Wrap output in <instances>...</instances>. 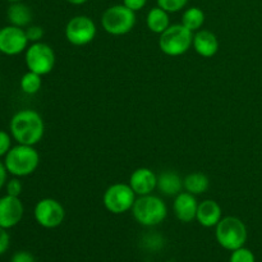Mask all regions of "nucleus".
<instances>
[{
    "label": "nucleus",
    "instance_id": "nucleus-3",
    "mask_svg": "<svg viewBox=\"0 0 262 262\" xmlns=\"http://www.w3.org/2000/svg\"><path fill=\"white\" fill-rule=\"evenodd\" d=\"M132 215L136 222L143 227H156L168 216L166 204L155 194L140 196L132 207Z\"/></svg>",
    "mask_w": 262,
    "mask_h": 262
},
{
    "label": "nucleus",
    "instance_id": "nucleus-14",
    "mask_svg": "<svg viewBox=\"0 0 262 262\" xmlns=\"http://www.w3.org/2000/svg\"><path fill=\"white\" fill-rule=\"evenodd\" d=\"M137 197L151 194L158 187V176L150 168H137L132 171L128 182Z\"/></svg>",
    "mask_w": 262,
    "mask_h": 262
},
{
    "label": "nucleus",
    "instance_id": "nucleus-18",
    "mask_svg": "<svg viewBox=\"0 0 262 262\" xmlns=\"http://www.w3.org/2000/svg\"><path fill=\"white\" fill-rule=\"evenodd\" d=\"M7 18L9 25L26 28L32 22V10L22 2L10 3L7 10Z\"/></svg>",
    "mask_w": 262,
    "mask_h": 262
},
{
    "label": "nucleus",
    "instance_id": "nucleus-25",
    "mask_svg": "<svg viewBox=\"0 0 262 262\" xmlns=\"http://www.w3.org/2000/svg\"><path fill=\"white\" fill-rule=\"evenodd\" d=\"M23 191V184L20 182V178H17V177H13L12 179H8L7 183H5V192L9 196L19 197L20 193Z\"/></svg>",
    "mask_w": 262,
    "mask_h": 262
},
{
    "label": "nucleus",
    "instance_id": "nucleus-26",
    "mask_svg": "<svg viewBox=\"0 0 262 262\" xmlns=\"http://www.w3.org/2000/svg\"><path fill=\"white\" fill-rule=\"evenodd\" d=\"M25 31L30 43L40 42V41L43 38V35H45V31H43V28L41 27V26L30 25L28 27L25 28Z\"/></svg>",
    "mask_w": 262,
    "mask_h": 262
},
{
    "label": "nucleus",
    "instance_id": "nucleus-23",
    "mask_svg": "<svg viewBox=\"0 0 262 262\" xmlns=\"http://www.w3.org/2000/svg\"><path fill=\"white\" fill-rule=\"evenodd\" d=\"M158 7L163 8L168 13H178L186 8L188 0H156Z\"/></svg>",
    "mask_w": 262,
    "mask_h": 262
},
{
    "label": "nucleus",
    "instance_id": "nucleus-16",
    "mask_svg": "<svg viewBox=\"0 0 262 262\" xmlns=\"http://www.w3.org/2000/svg\"><path fill=\"white\" fill-rule=\"evenodd\" d=\"M223 219L222 206L215 200H204L199 204L196 220L204 228H215Z\"/></svg>",
    "mask_w": 262,
    "mask_h": 262
},
{
    "label": "nucleus",
    "instance_id": "nucleus-20",
    "mask_svg": "<svg viewBox=\"0 0 262 262\" xmlns=\"http://www.w3.org/2000/svg\"><path fill=\"white\" fill-rule=\"evenodd\" d=\"M183 187L184 191L189 192V193L194 194V196H200V194L205 193L210 187V181L207 176L200 171H194V173L187 174L183 178Z\"/></svg>",
    "mask_w": 262,
    "mask_h": 262
},
{
    "label": "nucleus",
    "instance_id": "nucleus-24",
    "mask_svg": "<svg viewBox=\"0 0 262 262\" xmlns=\"http://www.w3.org/2000/svg\"><path fill=\"white\" fill-rule=\"evenodd\" d=\"M229 262H256V257L252 251L246 247H241L232 251Z\"/></svg>",
    "mask_w": 262,
    "mask_h": 262
},
{
    "label": "nucleus",
    "instance_id": "nucleus-15",
    "mask_svg": "<svg viewBox=\"0 0 262 262\" xmlns=\"http://www.w3.org/2000/svg\"><path fill=\"white\" fill-rule=\"evenodd\" d=\"M192 48L202 58H212L219 51V40L214 32L201 28L193 33Z\"/></svg>",
    "mask_w": 262,
    "mask_h": 262
},
{
    "label": "nucleus",
    "instance_id": "nucleus-17",
    "mask_svg": "<svg viewBox=\"0 0 262 262\" xmlns=\"http://www.w3.org/2000/svg\"><path fill=\"white\" fill-rule=\"evenodd\" d=\"M159 192L164 196L176 197L184 189L183 178L177 171L165 170L158 176V187Z\"/></svg>",
    "mask_w": 262,
    "mask_h": 262
},
{
    "label": "nucleus",
    "instance_id": "nucleus-30",
    "mask_svg": "<svg viewBox=\"0 0 262 262\" xmlns=\"http://www.w3.org/2000/svg\"><path fill=\"white\" fill-rule=\"evenodd\" d=\"M10 262H36L35 257L32 253L27 252V251H18L12 256Z\"/></svg>",
    "mask_w": 262,
    "mask_h": 262
},
{
    "label": "nucleus",
    "instance_id": "nucleus-11",
    "mask_svg": "<svg viewBox=\"0 0 262 262\" xmlns=\"http://www.w3.org/2000/svg\"><path fill=\"white\" fill-rule=\"evenodd\" d=\"M25 28L8 25L0 28V53L7 56H15L25 53L28 48Z\"/></svg>",
    "mask_w": 262,
    "mask_h": 262
},
{
    "label": "nucleus",
    "instance_id": "nucleus-29",
    "mask_svg": "<svg viewBox=\"0 0 262 262\" xmlns=\"http://www.w3.org/2000/svg\"><path fill=\"white\" fill-rule=\"evenodd\" d=\"M147 4V0H123V5L128 8V9L133 10L135 13L140 12Z\"/></svg>",
    "mask_w": 262,
    "mask_h": 262
},
{
    "label": "nucleus",
    "instance_id": "nucleus-4",
    "mask_svg": "<svg viewBox=\"0 0 262 262\" xmlns=\"http://www.w3.org/2000/svg\"><path fill=\"white\" fill-rule=\"evenodd\" d=\"M215 237L217 243L228 251L245 247L247 242V227L237 216H225L215 227Z\"/></svg>",
    "mask_w": 262,
    "mask_h": 262
},
{
    "label": "nucleus",
    "instance_id": "nucleus-7",
    "mask_svg": "<svg viewBox=\"0 0 262 262\" xmlns=\"http://www.w3.org/2000/svg\"><path fill=\"white\" fill-rule=\"evenodd\" d=\"M137 194L128 183H114L106 188L102 196L104 207L114 215H122L132 211Z\"/></svg>",
    "mask_w": 262,
    "mask_h": 262
},
{
    "label": "nucleus",
    "instance_id": "nucleus-27",
    "mask_svg": "<svg viewBox=\"0 0 262 262\" xmlns=\"http://www.w3.org/2000/svg\"><path fill=\"white\" fill-rule=\"evenodd\" d=\"M12 141L13 137L10 133L0 129V159L5 158V155H7V154L9 152L10 148L13 147Z\"/></svg>",
    "mask_w": 262,
    "mask_h": 262
},
{
    "label": "nucleus",
    "instance_id": "nucleus-5",
    "mask_svg": "<svg viewBox=\"0 0 262 262\" xmlns=\"http://www.w3.org/2000/svg\"><path fill=\"white\" fill-rule=\"evenodd\" d=\"M193 43V32L182 23L170 25L159 35V49L168 56H181L186 54Z\"/></svg>",
    "mask_w": 262,
    "mask_h": 262
},
{
    "label": "nucleus",
    "instance_id": "nucleus-22",
    "mask_svg": "<svg viewBox=\"0 0 262 262\" xmlns=\"http://www.w3.org/2000/svg\"><path fill=\"white\" fill-rule=\"evenodd\" d=\"M41 77L42 76L35 73V72H26L19 81V86L22 92H25L26 95L37 94L41 90V86H42V79H41Z\"/></svg>",
    "mask_w": 262,
    "mask_h": 262
},
{
    "label": "nucleus",
    "instance_id": "nucleus-8",
    "mask_svg": "<svg viewBox=\"0 0 262 262\" xmlns=\"http://www.w3.org/2000/svg\"><path fill=\"white\" fill-rule=\"evenodd\" d=\"M55 61L56 56L53 48L42 41L31 43L25 51V63L27 69L40 76L50 73L55 67Z\"/></svg>",
    "mask_w": 262,
    "mask_h": 262
},
{
    "label": "nucleus",
    "instance_id": "nucleus-9",
    "mask_svg": "<svg viewBox=\"0 0 262 262\" xmlns=\"http://www.w3.org/2000/svg\"><path fill=\"white\" fill-rule=\"evenodd\" d=\"M97 27L87 15H74L67 22L64 35L67 41L73 46H86L96 37Z\"/></svg>",
    "mask_w": 262,
    "mask_h": 262
},
{
    "label": "nucleus",
    "instance_id": "nucleus-31",
    "mask_svg": "<svg viewBox=\"0 0 262 262\" xmlns=\"http://www.w3.org/2000/svg\"><path fill=\"white\" fill-rule=\"evenodd\" d=\"M8 170L4 165V161H0V189L5 187V183L8 181Z\"/></svg>",
    "mask_w": 262,
    "mask_h": 262
},
{
    "label": "nucleus",
    "instance_id": "nucleus-2",
    "mask_svg": "<svg viewBox=\"0 0 262 262\" xmlns=\"http://www.w3.org/2000/svg\"><path fill=\"white\" fill-rule=\"evenodd\" d=\"M4 165L8 173L17 178H25L36 171L40 165V154L35 146L17 143L4 158Z\"/></svg>",
    "mask_w": 262,
    "mask_h": 262
},
{
    "label": "nucleus",
    "instance_id": "nucleus-33",
    "mask_svg": "<svg viewBox=\"0 0 262 262\" xmlns=\"http://www.w3.org/2000/svg\"><path fill=\"white\" fill-rule=\"evenodd\" d=\"M9 3H17V2H22V0H8Z\"/></svg>",
    "mask_w": 262,
    "mask_h": 262
},
{
    "label": "nucleus",
    "instance_id": "nucleus-12",
    "mask_svg": "<svg viewBox=\"0 0 262 262\" xmlns=\"http://www.w3.org/2000/svg\"><path fill=\"white\" fill-rule=\"evenodd\" d=\"M25 215V206L19 197L5 196L0 197V227L4 229H12L20 223Z\"/></svg>",
    "mask_w": 262,
    "mask_h": 262
},
{
    "label": "nucleus",
    "instance_id": "nucleus-19",
    "mask_svg": "<svg viewBox=\"0 0 262 262\" xmlns=\"http://www.w3.org/2000/svg\"><path fill=\"white\" fill-rule=\"evenodd\" d=\"M170 13L164 10L160 7H154L148 10L147 15H146V26L148 30L156 35H161L166 28L170 26Z\"/></svg>",
    "mask_w": 262,
    "mask_h": 262
},
{
    "label": "nucleus",
    "instance_id": "nucleus-6",
    "mask_svg": "<svg viewBox=\"0 0 262 262\" xmlns=\"http://www.w3.org/2000/svg\"><path fill=\"white\" fill-rule=\"evenodd\" d=\"M136 22V13L123 4L112 5L101 15L102 28L112 36L127 35L135 28Z\"/></svg>",
    "mask_w": 262,
    "mask_h": 262
},
{
    "label": "nucleus",
    "instance_id": "nucleus-32",
    "mask_svg": "<svg viewBox=\"0 0 262 262\" xmlns=\"http://www.w3.org/2000/svg\"><path fill=\"white\" fill-rule=\"evenodd\" d=\"M66 2L69 3V4H71V5H77V7H78V5L86 4V3L89 2V0H66Z\"/></svg>",
    "mask_w": 262,
    "mask_h": 262
},
{
    "label": "nucleus",
    "instance_id": "nucleus-21",
    "mask_svg": "<svg viewBox=\"0 0 262 262\" xmlns=\"http://www.w3.org/2000/svg\"><path fill=\"white\" fill-rule=\"evenodd\" d=\"M205 13L201 8L199 7H189L182 14V25L188 28L192 32H197L205 25Z\"/></svg>",
    "mask_w": 262,
    "mask_h": 262
},
{
    "label": "nucleus",
    "instance_id": "nucleus-1",
    "mask_svg": "<svg viewBox=\"0 0 262 262\" xmlns=\"http://www.w3.org/2000/svg\"><path fill=\"white\" fill-rule=\"evenodd\" d=\"M9 133L17 143L36 146L45 135V123L36 110L22 109L10 119Z\"/></svg>",
    "mask_w": 262,
    "mask_h": 262
},
{
    "label": "nucleus",
    "instance_id": "nucleus-10",
    "mask_svg": "<svg viewBox=\"0 0 262 262\" xmlns=\"http://www.w3.org/2000/svg\"><path fill=\"white\" fill-rule=\"evenodd\" d=\"M33 217L40 227L45 229H55L63 224L66 219V210L58 200L46 197L35 205Z\"/></svg>",
    "mask_w": 262,
    "mask_h": 262
},
{
    "label": "nucleus",
    "instance_id": "nucleus-28",
    "mask_svg": "<svg viewBox=\"0 0 262 262\" xmlns=\"http://www.w3.org/2000/svg\"><path fill=\"white\" fill-rule=\"evenodd\" d=\"M10 245V237H9V233H8L7 229L0 227V256L3 253H5L9 248Z\"/></svg>",
    "mask_w": 262,
    "mask_h": 262
},
{
    "label": "nucleus",
    "instance_id": "nucleus-13",
    "mask_svg": "<svg viewBox=\"0 0 262 262\" xmlns=\"http://www.w3.org/2000/svg\"><path fill=\"white\" fill-rule=\"evenodd\" d=\"M199 204L196 196L187 191H182L181 193L174 197L173 211L177 219L182 223H191L196 220Z\"/></svg>",
    "mask_w": 262,
    "mask_h": 262
}]
</instances>
